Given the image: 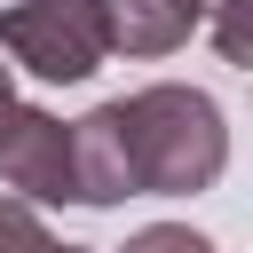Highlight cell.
Masks as SVG:
<instances>
[{
  "mask_svg": "<svg viewBox=\"0 0 253 253\" xmlns=\"http://www.w3.org/2000/svg\"><path fill=\"white\" fill-rule=\"evenodd\" d=\"M0 47L32 71V79H87L111 40H103V8L95 0H8L0 8Z\"/></svg>",
  "mask_w": 253,
  "mask_h": 253,
  "instance_id": "cell-2",
  "label": "cell"
},
{
  "mask_svg": "<svg viewBox=\"0 0 253 253\" xmlns=\"http://www.w3.org/2000/svg\"><path fill=\"white\" fill-rule=\"evenodd\" d=\"M71 158H79V206L198 198L229 166V119L206 87L158 79V87H134L71 119Z\"/></svg>",
  "mask_w": 253,
  "mask_h": 253,
  "instance_id": "cell-1",
  "label": "cell"
},
{
  "mask_svg": "<svg viewBox=\"0 0 253 253\" xmlns=\"http://www.w3.org/2000/svg\"><path fill=\"white\" fill-rule=\"evenodd\" d=\"M119 253H213V237L190 229V221H150V229H134Z\"/></svg>",
  "mask_w": 253,
  "mask_h": 253,
  "instance_id": "cell-6",
  "label": "cell"
},
{
  "mask_svg": "<svg viewBox=\"0 0 253 253\" xmlns=\"http://www.w3.org/2000/svg\"><path fill=\"white\" fill-rule=\"evenodd\" d=\"M95 8H103V40L119 55H174L206 24V0H95Z\"/></svg>",
  "mask_w": 253,
  "mask_h": 253,
  "instance_id": "cell-4",
  "label": "cell"
},
{
  "mask_svg": "<svg viewBox=\"0 0 253 253\" xmlns=\"http://www.w3.org/2000/svg\"><path fill=\"white\" fill-rule=\"evenodd\" d=\"M0 182L24 206H79V158H71V126L55 111L16 103L0 126Z\"/></svg>",
  "mask_w": 253,
  "mask_h": 253,
  "instance_id": "cell-3",
  "label": "cell"
},
{
  "mask_svg": "<svg viewBox=\"0 0 253 253\" xmlns=\"http://www.w3.org/2000/svg\"><path fill=\"white\" fill-rule=\"evenodd\" d=\"M8 111H16V87H8V63H0V126H8Z\"/></svg>",
  "mask_w": 253,
  "mask_h": 253,
  "instance_id": "cell-8",
  "label": "cell"
},
{
  "mask_svg": "<svg viewBox=\"0 0 253 253\" xmlns=\"http://www.w3.org/2000/svg\"><path fill=\"white\" fill-rule=\"evenodd\" d=\"M213 40H221V63H237V71L253 63V47H245V0H221V32Z\"/></svg>",
  "mask_w": 253,
  "mask_h": 253,
  "instance_id": "cell-7",
  "label": "cell"
},
{
  "mask_svg": "<svg viewBox=\"0 0 253 253\" xmlns=\"http://www.w3.org/2000/svg\"><path fill=\"white\" fill-rule=\"evenodd\" d=\"M0 253H95V245H55L24 198H0Z\"/></svg>",
  "mask_w": 253,
  "mask_h": 253,
  "instance_id": "cell-5",
  "label": "cell"
}]
</instances>
